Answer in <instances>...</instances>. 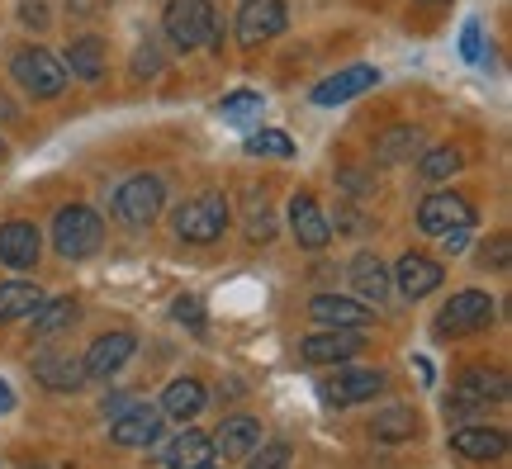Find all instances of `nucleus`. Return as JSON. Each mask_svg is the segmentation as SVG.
Masks as SVG:
<instances>
[{
    "instance_id": "4be33fe9",
    "label": "nucleus",
    "mask_w": 512,
    "mask_h": 469,
    "mask_svg": "<svg viewBox=\"0 0 512 469\" xmlns=\"http://www.w3.org/2000/svg\"><path fill=\"white\" fill-rule=\"evenodd\" d=\"M451 451L465 455V460H503L508 436L494 432V427H460V432H451Z\"/></svg>"
},
{
    "instance_id": "ea45409f",
    "label": "nucleus",
    "mask_w": 512,
    "mask_h": 469,
    "mask_svg": "<svg viewBox=\"0 0 512 469\" xmlns=\"http://www.w3.org/2000/svg\"><path fill=\"white\" fill-rule=\"evenodd\" d=\"M5 413H15V389L0 379V417H5Z\"/></svg>"
},
{
    "instance_id": "e433bc0d",
    "label": "nucleus",
    "mask_w": 512,
    "mask_h": 469,
    "mask_svg": "<svg viewBox=\"0 0 512 469\" xmlns=\"http://www.w3.org/2000/svg\"><path fill=\"white\" fill-rule=\"evenodd\" d=\"M19 19L43 29V24H48V5H43V0H24V5H19Z\"/></svg>"
},
{
    "instance_id": "412c9836",
    "label": "nucleus",
    "mask_w": 512,
    "mask_h": 469,
    "mask_svg": "<svg viewBox=\"0 0 512 469\" xmlns=\"http://www.w3.org/2000/svg\"><path fill=\"white\" fill-rule=\"evenodd\" d=\"M81 318V304H76L72 294H62V299H43V304L29 313V323H34V337L38 342H53V337H62L67 327Z\"/></svg>"
},
{
    "instance_id": "b1692460",
    "label": "nucleus",
    "mask_w": 512,
    "mask_h": 469,
    "mask_svg": "<svg viewBox=\"0 0 512 469\" xmlns=\"http://www.w3.org/2000/svg\"><path fill=\"white\" fill-rule=\"evenodd\" d=\"M204 398H209V394H204L200 379H171L157 408H162L166 417H176V422H190V417L204 413Z\"/></svg>"
},
{
    "instance_id": "6ab92c4d",
    "label": "nucleus",
    "mask_w": 512,
    "mask_h": 469,
    "mask_svg": "<svg viewBox=\"0 0 512 469\" xmlns=\"http://www.w3.org/2000/svg\"><path fill=\"white\" fill-rule=\"evenodd\" d=\"M309 318L318 327H351V332H361V327H370V308L356 304V299H342V294H313Z\"/></svg>"
},
{
    "instance_id": "c85d7f7f",
    "label": "nucleus",
    "mask_w": 512,
    "mask_h": 469,
    "mask_svg": "<svg viewBox=\"0 0 512 469\" xmlns=\"http://www.w3.org/2000/svg\"><path fill=\"white\" fill-rule=\"evenodd\" d=\"M460 166H465V157H460V147H451V143H441V147H427L418 157V176L422 181H451Z\"/></svg>"
},
{
    "instance_id": "20e7f679",
    "label": "nucleus",
    "mask_w": 512,
    "mask_h": 469,
    "mask_svg": "<svg viewBox=\"0 0 512 469\" xmlns=\"http://www.w3.org/2000/svg\"><path fill=\"white\" fill-rule=\"evenodd\" d=\"M10 76H15L34 100H53V95L67 91V67H62V57L48 53V48H19V53L10 57Z\"/></svg>"
},
{
    "instance_id": "a211bd4d",
    "label": "nucleus",
    "mask_w": 512,
    "mask_h": 469,
    "mask_svg": "<svg viewBox=\"0 0 512 469\" xmlns=\"http://www.w3.org/2000/svg\"><path fill=\"white\" fill-rule=\"evenodd\" d=\"M34 379L53 394H76L86 384V370H81V356H67V351H38L34 356Z\"/></svg>"
},
{
    "instance_id": "9d476101",
    "label": "nucleus",
    "mask_w": 512,
    "mask_h": 469,
    "mask_svg": "<svg viewBox=\"0 0 512 469\" xmlns=\"http://www.w3.org/2000/svg\"><path fill=\"white\" fill-rule=\"evenodd\" d=\"M370 86H380V67L356 62V67H342V72H332L328 81H318L309 100L318 109H337V105H347V100H356V95H366Z\"/></svg>"
},
{
    "instance_id": "aec40b11",
    "label": "nucleus",
    "mask_w": 512,
    "mask_h": 469,
    "mask_svg": "<svg viewBox=\"0 0 512 469\" xmlns=\"http://www.w3.org/2000/svg\"><path fill=\"white\" fill-rule=\"evenodd\" d=\"M214 441V455H252L256 446H261V422L256 417H247V413H238V417H223L219 422V432L209 436Z\"/></svg>"
},
{
    "instance_id": "cd10ccee",
    "label": "nucleus",
    "mask_w": 512,
    "mask_h": 469,
    "mask_svg": "<svg viewBox=\"0 0 512 469\" xmlns=\"http://www.w3.org/2000/svg\"><path fill=\"white\" fill-rule=\"evenodd\" d=\"M351 289H356L361 299H375V304L389 294V271H384V261L375 252H361L351 261Z\"/></svg>"
},
{
    "instance_id": "dca6fc26",
    "label": "nucleus",
    "mask_w": 512,
    "mask_h": 469,
    "mask_svg": "<svg viewBox=\"0 0 512 469\" xmlns=\"http://www.w3.org/2000/svg\"><path fill=\"white\" fill-rule=\"evenodd\" d=\"M389 285L399 289L403 299H427L432 289H441V266L432 261V256H422V252H408L394 261V280Z\"/></svg>"
},
{
    "instance_id": "393cba45",
    "label": "nucleus",
    "mask_w": 512,
    "mask_h": 469,
    "mask_svg": "<svg viewBox=\"0 0 512 469\" xmlns=\"http://www.w3.org/2000/svg\"><path fill=\"white\" fill-rule=\"evenodd\" d=\"M62 67H67V76L100 81V76H105V43H100L95 34L72 38V48H67V57H62Z\"/></svg>"
},
{
    "instance_id": "f3484780",
    "label": "nucleus",
    "mask_w": 512,
    "mask_h": 469,
    "mask_svg": "<svg viewBox=\"0 0 512 469\" xmlns=\"http://www.w3.org/2000/svg\"><path fill=\"white\" fill-rule=\"evenodd\" d=\"M133 332H105V337H95L91 351L81 356V370H86V379H105V375H119L124 370V361L133 356Z\"/></svg>"
},
{
    "instance_id": "1a4fd4ad",
    "label": "nucleus",
    "mask_w": 512,
    "mask_h": 469,
    "mask_svg": "<svg viewBox=\"0 0 512 469\" xmlns=\"http://www.w3.org/2000/svg\"><path fill=\"white\" fill-rule=\"evenodd\" d=\"M285 24H290V15H285V0H242L238 10V43H247V48H256V43H271V38L285 34Z\"/></svg>"
},
{
    "instance_id": "473e14b6",
    "label": "nucleus",
    "mask_w": 512,
    "mask_h": 469,
    "mask_svg": "<svg viewBox=\"0 0 512 469\" xmlns=\"http://www.w3.org/2000/svg\"><path fill=\"white\" fill-rule=\"evenodd\" d=\"M171 318L185 327H204V299L200 294H181V299L171 304Z\"/></svg>"
},
{
    "instance_id": "c756f323",
    "label": "nucleus",
    "mask_w": 512,
    "mask_h": 469,
    "mask_svg": "<svg viewBox=\"0 0 512 469\" xmlns=\"http://www.w3.org/2000/svg\"><path fill=\"white\" fill-rule=\"evenodd\" d=\"M418 432V417H413V408H384V413H375V422H370V436L375 441H408V436Z\"/></svg>"
},
{
    "instance_id": "ddd939ff",
    "label": "nucleus",
    "mask_w": 512,
    "mask_h": 469,
    "mask_svg": "<svg viewBox=\"0 0 512 469\" xmlns=\"http://www.w3.org/2000/svg\"><path fill=\"white\" fill-rule=\"evenodd\" d=\"M43 252V233H38L29 218H10V223H0V266H10V271H29Z\"/></svg>"
},
{
    "instance_id": "5701e85b",
    "label": "nucleus",
    "mask_w": 512,
    "mask_h": 469,
    "mask_svg": "<svg viewBox=\"0 0 512 469\" xmlns=\"http://www.w3.org/2000/svg\"><path fill=\"white\" fill-rule=\"evenodd\" d=\"M422 152V133L413 124H399V128H384L375 138V162L380 166H399V162H413Z\"/></svg>"
},
{
    "instance_id": "c9c22d12",
    "label": "nucleus",
    "mask_w": 512,
    "mask_h": 469,
    "mask_svg": "<svg viewBox=\"0 0 512 469\" xmlns=\"http://www.w3.org/2000/svg\"><path fill=\"white\" fill-rule=\"evenodd\" d=\"M247 469H290V446H285V441H271Z\"/></svg>"
},
{
    "instance_id": "72a5a7b5",
    "label": "nucleus",
    "mask_w": 512,
    "mask_h": 469,
    "mask_svg": "<svg viewBox=\"0 0 512 469\" xmlns=\"http://www.w3.org/2000/svg\"><path fill=\"white\" fill-rule=\"evenodd\" d=\"M460 57L465 62H484V29H479V19H465V29H460Z\"/></svg>"
},
{
    "instance_id": "423d86ee",
    "label": "nucleus",
    "mask_w": 512,
    "mask_h": 469,
    "mask_svg": "<svg viewBox=\"0 0 512 469\" xmlns=\"http://www.w3.org/2000/svg\"><path fill=\"white\" fill-rule=\"evenodd\" d=\"M162 204H166L162 176H128L119 185V195H114V214L124 223H133V228H147V223H157Z\"/></svg>"
},
{
    "instance_id": "7ed1b4c3",
    "label": "nucleus",
    "mask_w": 512,
    "mask_h": 469,
    "mask_svg": "<svg viewBox=\"0 0 512 469\" xmlns=\"http://www.w3.org/2000/svg\"><path fill=\"white\" fill-rule=\"evenodd\" d=\"M171 228L181 242H195V247H209V242H219L223 228H228V199L219 190H204V195L185 199L181 209L171 214Z\"/></svg>"
},
{
    "instance_id": "a878e982",
    "label": "nucleus",
    "mask_w": 512,
    "mask_h": 469,
    "mask_svg": "<svg viewBox=\"0 0 512 469\" xmlns=\"http://www.w3.org/2000/svg\"><path fill=\"white\" fill-rule=\"evenodd\" d=\"M162 460L171 469H200V465L214 460V441H209L204 432H195V427H185V432L162 451Z\"/></svg>"
},
{
    "instance_id": "a19ab883",
    "label": "nucleus",
    "mask_w": 512,
    "mask_h": 469,
    "mask_svg": "<svg viewBox=\"0 0 512 469\" xmlns=\"http://www.w3.org/2000/svg\"><path fill=\"white\" fill-rule=\"evenodd\" d=\"M200 469H219V465H214V460H209V465H200Z\"/></svg>"
},
{
    "instance_id": "37998d69",
    "label": "nucleus",
    "mask_w": 512,
    "mask_h": 469,
    "mask_svg": "<svg viewBox=\"0 0 512 469\" xmlns=\"http://www.w3.org/2000/svg\"><path fill=\"white\" fill-rule=\"evenodd\" d=\"M0 152H5V143H0Z\"/></svg>"
},
{
    "instance_id": "2f4dec72",
    "label": "nucleus",
    "mask_w": 512,
    "mask_h": 469,
    "mask_svg": "<svg viewBox=\"0 0 512 469\" xmlns=\"http://www.w3.org/2000/svg\"><path fill=\"white\" fill-rule=\"evenodd\" d=\"M247 152H252V157H290L294 143H290V133L266 128V133H252V138H247Z\"/></svg>"
},
{
    "instance_id": "6e6552de",
    "label": "nucleus",
    "mask_w": 512,
    "mask_h": 469,
    "mask_svg": "<svg viewBox=\"0 0 512 469\" xmlns=\"http://www.w3.org/2000/svg\"><path fill=\"white\" fill-rule=\"evenodd\" d=\"M508 398V375L503 370H465L451 389V413H475V408H489V403H503Z\"/></svg>"
},
{
    "instance_id": "2eb2a0df",
    "label": "nucleus",
    "mask_w": 512,
    "mask_h": 469,
    "mask_svg": "<svg viewBox=\"0 0 512 469\" xmlns=\"http://www.w3.org/2000/svg\"><path fill=\"white\" fill-rule=\"evenodd\" d=\"M380 389H384L380 370H337L323 384V398H328L332 408H356V403H370Z\"/></svg>"
},
{
    "instance_id": "f03ea898",
    "label": "nucleus",
    "mask_w": 512,
    "mask_h": 469,
    "mask_svg": "<svg viewBox=\"0 0 512 469\" xmlns=\"http://www.w3.org/2000/svg\"><path fill=\"white\" fill-rule=\"evenodd\" d=\"M100 242H105V223L95 209L86 204H67V209H57L53 218V247L62 261H86V256L100 252Z\"/></svg>"
},
{
    "instance_id": "9b49d317",
    "label": "nucleus",
    "mask_w": 512,
    "mask_h": 469,
    "mask_svg": "<svg viewBox=\"0 0 512 469\" xmlns=\"http://www.w3.org/2000/svg\"><path fill=\"white\" fill-rule=\"evenodd\" d=\"M366 337H356L351 327H323V332H313L299 342V361L304 365H347L356 351H361Z\"/></svg>"
},
{
    "instance_id": "79ce46f5",
    "label": "nucleus",
    "mask_w": 512,
    "mask_h": 469,
    "mask_svg": "<svg viewBox=\"0 0 512 469\" xmlns=\"http://www.w3.org/2000/svg\"><path fill=\"white\" fill-rule=\"evenodd\" d=\"M427 5H437V0H427Z\"/></svg>"
},
{
    "instance_id": "39448f33",
    "label": "nucleus",
    "mask_w": 512,
    "mask_h": 469,
    "mask_svg": "<svg viewBox=\"0 0 512 469\" xmlns=\"http://www.w3.org/2000/svg\"><path fill=\"white\" fill-rule=\"evenodd\" d=\"M494 313H498V304H494V294H484V289H460L451 304L437 313V337L441 342H451V337H465V332H479V327H489L494 323Z\"/></svg>"
},
{
    "instance_id": "7c9ffc66",
    "label": "nucleus",
    "mask_w": 512,
    "mask_h": 469,
    "mask_svg": "<svg viewBox=\"0 0 512 469\" xmlns=\"http://www.w3.org/2000/svg\"><path fill=\"white\" fill-rule=\"evenodd\" d=\"M261 109H266V100H261L256 91H228L219 100V114L228 119V124H247V119H256Z\"/></svg>"
},
{
    "instance_id": "bb28decb",
    "label": "nucleus",
    "mask_w": 512,
    "mask_h": 469,
    "mask_svg": "<svg viewBox=\"0 0 512 469\" xmlns=\"http://www.w3.org/2000/svg\"><path fill=\"white\" fill-rule=\"evenodd\" d=\"M48 294L29 280H5L0 285V323H19V318H29L38 304H43Z\"/></svg>"
},
{
    "instance_id": "f704fd0d",
    "label": "nucleus",
    "mask_w": 512,
    "mask_h": 469,
    "mask_svg": "<svg viewBox=\"0 0 512 469\" xmlns=\"http://www.w3.org/2000/svg\"><path fill=\"white\" fill-rule=\"evenodd\" d=\"M508 252H512L508 233H498L494 242H484V247H479V266H494V271H503V266H508Z\"/></svg>"
},
{
    "instance_id": "f8f14e48",
    "label": "nucleus",
    "mask_w": 512,
    "mask_h": 469,
    "mask_svg": "<svg viewBox=\"0 0 512 469\" xmlns=\"http://www.w3.org/2000/svg\"><path fill=\"white\" fill-rule=\"evenodd\" d=\"M162 422L166 413L162 408H152V403H138V408H128L110 422V441L114 446H128V451H138V446H152L157 436H162Z\"/></svg>"
},
{
    "instance_id": "f257e3e1",
    "label": "nucleus",
    "mask_w": 512,
    "mask_h": 469,
    "mask_svg": "<svg viewBox=\"0 0 512 469\" xmlns=\"http://www.w3.org/2000/svg\"><path fill=\"white\" fill-rule=\"evenodd\" d=\"M162 34L171 38V48L181 53H195V48H219V19H214V5L209 0H166L162 10Z\"/></svg>"
},
{
    "instance_id": "0eeeda50",
    "label": "nucleus",
    "mask_w": 512,
    "mask_h": 469,
    "mask_svg": "<svg viewBox=\"0 0 512 469\" xmlns=\"http://www.w3.org/2000/svg\"><path fill=\"white\" fill-rule=\"evenodd\" d=\"M475 223V204L456 190H437V195H427L418 204V228L427 237H441L451 233V228H470Z\"/></svg>"
},
{
    "instance_id": "4468645a",
    "label": "nucleus",
    "mask_w": 512,
    "mask_h": 469,
    "mask_svg": "<svg viewBox=\"0 0 512 469\" xmlns=\"http://www.w3.org/2000/svg\"><path fill=\"white\" fill-rule=\"evenodd\" d=\"M290 233L304 252H323V247L332 242V223H328V214L318 209V199L313 195H294L290 199Z\"/></svg>"
},
{
    "instance_id": "58836bf2",
    "label": "nucleus",
    "mask_w": 512,
    "mask_h": 469,
    "mask_svg": "<svg viewBox=\"0 0 512 469\" xmlns=\"http://www.w3.org/2000/svg\"><path fill=\"white\" fill-rule=\"evenodd\" d=\"M465 242H470V228H451V233H441V247H446V256L465 252Z\"/></svg>"
},
{
    "instance_id": "4c0bfd02",
    "label": "nucleus",
    "mask_w": 512,
    "mask_h": 469,
    "mask_svg": "<svg viewBox=\"0 0 512 469\" xmlns=\"http://www.w3.org/2000/svg\"><path fill=\"white\" fill-rule=\"evenodd\" d=\"M247 237H252V242H271V237H275V218L271 214H256L252 228H247Z\"/></svg>"
}]
</instances>
